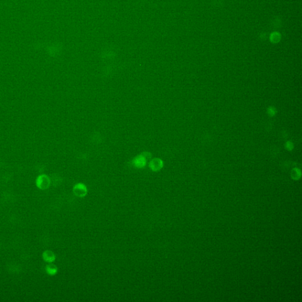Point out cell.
<instances>
[{
	"mask_svg": "<svg viewBox=\"0 0 302 302\" xmlns=\"http://www.w3.org/2000/svg\"><path fill=\"white\" fill-rule=\"evenodd\" d=\"M281 39H282V34L277 31L271 33L269 37V40L270 41V42L273 44L279 43L281 40Z\"/></svg>",
	"mask_w": 302,
	"mask_h": 302,
	"instance_id": "cell-2",
	"label": "cell"
},
{
	"mask_svg": "<svg viewBox=\"0 0 302 302\" xmlns=\"http://www.w3.org/2000/svg\"><path fill=\"white\" fill-rule=\"evenodd\" d=\"M47 271L50 275H55L56 273V272L57 271V269L55 266L53 265V264H51V265L48 266Z\"/></svg>",
	"mask_w": 302,
	"mask_h": 302,
	"instance_id": "cell-3",
	"label": "cell"
},
{
	"mask_svg": "<svg viewBox=\"0 0 302 302\" xmlns=\"http://www.w3.org/2000/svg\"><path fill=\"white\" fill-rule=\"evenodd\" d=\"M73 192L76 196L82 198L87 195V187L83 184L79 183L74 185Z\"/></svg>",
	"mask_w": 302,
	"mask_h": 302,
	"instance_id": "cell-1",
	"label": "cell"
}]
</instances>
